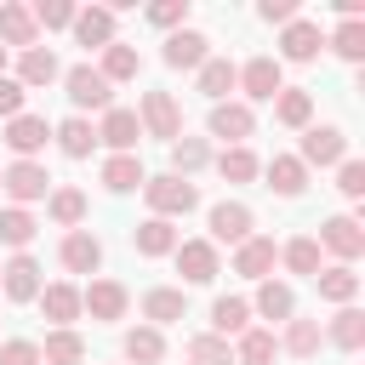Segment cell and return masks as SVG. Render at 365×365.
I'll list each match as a JSON object with an SVG mask.
<instances>
[{
    "label": "cell",
    "mask_w": 365,
    "mask_h": 365,
    "mask_svg": "<svg viewBox=\"0 0 365 365\" xmlns=\"http://www.w3.org/2000/svg\"><path fill=\"white\" fill-rule=\"evenodd\" d=\"M279 46H285V57H291V63H308V57H319V46H325V40H319V29H314V23H291Z\"/></svg>",
    "instance_id": "obj_25"
},
{
    "label": "cell",
    "mask_w": 365,
    "mask_h": 365,
    "mask_svg": "<svg viewBox=\"0 0 365 365\" xmlns=\"http://www.w3.org/2000/svg\"><path fill=\"white\" fill-rule=\"evenodd\" d=\"M0 40L6 46H34V17L23 6H0Z\"/></svg>",
    "instance_id": "obj_30"
},
{
    "label": "cell",
    "mask_w": 365,
    "mask_h": 365,
    "mask_svg": "<svg viewBox=\"0 0 365 365\" xmlns=\"http://www.w3.org/2000/svg\"><path fill=\"white\" fill-rule=\"evenodd\" d=\"M314 279H319V297H331V302H354V291H359V274H354L348 262H336V268H319Z\"/></svg>",
    "instance_id": "obj_23"
},
{
    "label": "cell",
    "mask_w": 365,
    "mask_h": 365,
    "mask_svg": "<svg viewBox=\"0 0 365 365\" xmlns=\"http://www.w3.org/2000/svg\"><path fill=\"white\" fill-rule=\"evenodd\" d=\"M262 17H268V23H291L297 6H291V0H262Z\"/></svg>",
    "instance_id": "obj_51"
},
{
    "label": "cell",
    "mask_w": 365,
    "mask_h": 365,
    "mask_svg": "<svg viewBox=\"0 0 365 365\" xmlns=\"http://www.w3.org/2000/svg\"><path fill=\"white\" fill-rule=\"evenodd\" d=\"M97 262H103V245H97L91 234H80V228H74V234L63 240V268H74V274H91Z\"/></svg>",
    "instance_id": "obj_20"
},
{
    "label": "cell",
    "mask_w": 365,
    "mask_h": 365,
    "mask_svg": "<svg viewBox=\"0 0 365 365\" xmlns=\"http://www.w3.org/2000/svg\"><path fill=\"white\" fill-rule=\"evenodd\" d=\"M57 143H63V154H68V160H86V154H91V143H97V131H91L86 120H63V125H57Z\"/></svg>",
    "instance_id": "obj_31"
},
{
    "label": "cell",
    "mask_w": 365,
    "mask_h": 365,
    "mask_svg": "<svg viewBox=\"0 0 365 365\" xmlns=\"http://www.w3.org/2000/svg\"><path fill=\"white\" fill-rule=\"evenodd\" d=\"M51 217H57L63 228H74V222L86 217V194H80V188H57V194H51Z\"/></svg>",
    "instance_id": "obj_41"
},
{
    "label": "cell",
    "mask_w": 365,
    "mask_h": 365,
    "mask_svg": "<svg viewBox=\"0 0 365 365\" xmlns=\"http://www.w3.org/2000/svg\"><path fill=\"white\" fill-rule=\"evenodd\" d=\"M336 51H342L348 63H359V57H365V23H342V29H336Z\"/></svg>",
    "instance_id": "obj_46"
},
{
    "label": "cell",
    "mask_w": 365,
    "mask_h": 365,
    "mask_svg": "<svg viewBox=\"0 0 365 365\" xmlns=\"http://www.w3.org/2000/svg\"><path fill=\"white\" fill-rule=\"evenodd\" d=\"M240 86H245V97H257V103H274L285 86H279V63L274 57H251L245 68H240Z\"/></svg>",
    "instance_id": "obj_3"
},
{
    "label": "cell",
    "mask_w": 365,
    "mask_h": 365,
    "mask_svg": "<svg viewBox=\"0 0 365 365\" xmlns=\"http://www.w3.org/2000/svg\"><path fill=\"white\" fill-rule=\"evenodd\" d=\"M188 365H234V354H228L222 336H194L188 342Z\"/></svg>",
    "instance_id": "obj_40"
},
{
    "label": "cell",
    "mask_w": 365,
    "mask_h": 365,
    "mask_svg": "<svg viewBox=\"0 0 365 365\" xmlns=\"http://www.w3.org/2000/svg\"><path fill=\"white\" fill-rule=\"evenodd\" d=\"M171 165H177L171 177H188V171H200V165H205V143H200V137H177V143H171Z\"/></svg>",
    "instance_id": "obj_37"
},
{
    "label": "cell",
    "mask_w": 365,
    "mask_h": 365,
    "mask_svg": "<svg viewBox=\"0 0 365 365\" xmlns=\"http://www.w3.org/2000/svg\"><path fill=\"white\" fill-rule=\"evenodd\" d=\"M291 285H274V279H262V291H257V314L262 319H291Z\"/></svg>",
    "instance_id": "obj_32"
},
{
    "label": "cell",
    "mask_w": 365,
    "mask_h": 365,
    "mask_svg": "<svg viewBox=\"0 0 365 365\" xmlns=\"http://www.w3.org/2000/svg\"><path fill=\"white\" fill-rule=\"evenodd\" d=\"M137 125H148L154 137H171V143H177V131H182V114H177L171 91H148V97H143V120H137Z\"/></svg>",
    "instance_id": "obj_4"
},
{
    "label": "cell",
    "mask_w": 365,
    "mask_h": 365,
    "mask_svg": "<svg viewBox=\"0 0 365 365\" xmlns=\"http://www.w3.org/2000/svg\"><path fill=\"white\" fill-rule=\"evenodd\" d=\"M160 354H165L160 331H148V325H143V331H125V359H137V365H154Z\"/></svg>",
    "instance_id": "obj_36"
},
{
    "label": "cell",
    "mask_w": 365,
    "mask_h": 365,
    "mask_svg": "<svg viewBox=\"0 0 365 365\" xmlns=\"http://www.w3.org/2000/svg\"><path fill=\"white\" fill-rule=\"evenodd\" d=\"M245 319H251V302H245V297H217V302H211V325H217V336L245 331Z\"/></svg>",
    "instance_id": "obj_27"
},
{
    "label": "cell",
    "mask_w": 365,
    "mask_h": 365,
    "mask_svg": "<svg viewBox=\"0 0 365 365\" xmlns=\"http://www.w3.org/2000/svg\"><path fill=\"white\" fill-rule=\"evenodd\" d=\"M17 108H23V86L0 74V114H6V120H17Z\"/></svg>",
    "instance_id": "obj_50"
},
{
    "label": "cell",
    "mask_w": 365,
    "mask_h": 365,
    "mask_svg": "<svg viewBox=\"0 0 365 365\" xmlns=\"http://www.w3.org/2000/svg\"><path fill=\"white\" fill-rule=\"evenodd\" d=\"M285 348H291L297 359H314V354H319V325H314V319H291Z\"/></svg>",
    "instance_id": "obj_38"
},
{
    "label": "cell",
    "mask_w": 365,
    "mask_h": 365,
    "mask_svg": "<svg viewBox=\"0 0 365 365\" xmlns=\"http://www.w3.org/2000/svg\"><path fill=\"white\" fill-rule=\"evenodd\" d=\"M319 240H325V245H331L336 257H348V262H354V257L365 251V228H359L354 217H331V222L319 228Z\"/></svg>",
    "instance_id": "obj_11"
},
{
    "label": "cell",
    "mask_w": 365,
    "mask_h": 365,
    "mask_svg": "<svg viewBox=\"0 0 365 365\" xmlns=\"http://www.w3.org/2000/svg\"><path fill=\"white\" fill-rule=\"evenodd\" d=\"M211 234H217V240H228V245H245V240H251V211H245V205H234V200L211 205Z\"/></svg>",
    "instance_id": "obj_9"
},
{
    "label": "cell",
    "mask_w": 365,
    "mask_h": 365,
    "mask_svg": "<svg viewBox=\"0 0 365 365\" xmlns=\"http://www.w3.org/2000/svg\"><path fill=\"white\" fill-rule=\"evenodd\" d=\"M234 268H240L245 279H262V274L274 268V240H257V234H251V240L240 245V257H234Z\"/></svg>",
    "instance_id": "obj_22"
},
{
    "label": "cell",
    "mask_w": 365,
    "mask_h": 365,
    "mask_svg": "<svg viewBox=\"0 0 365 365\" xmlns=\"http://www.w3.org/2000/svg\"><path fill=\"white\" fill-rule=\"evenodd\" d=\"M131 245H137L143 257H165V251H177V228H171L165 217H148V222L131 234Z\"/></svg>",
    "instance_id": "obj_18"
},
{
    "label": "cell",
    "mask_w": 365,
    "mask_h": 365,
    "mask_svg": "<svg viewBox=\"0 0 365 365\" xmlns=\"http://www.w3.org/2000/svg\"><path fill=\"white\" fill-rule=\"evenodd\" d=\"M177 268H182L188 285L217 279V245H211V240H182V245H177Z\"/></svg>",
    "instance_id": "obj_2"
},
{
    "label": "cell",
    "mask_w": 365,
    "mask_h": 365,
    "mask_svg": "<svg viewBox=\"0 0 365 365\" xmlns=\"http://www.w3.org/2000/svg\"><path fill=\"white\" fill-rule=\"evenodd\" d=\"M0 285H6L11 302H34V297H40V262H34V257H11V262L0 268Z\"/></svg>",
    "instance_id": "obj_5"
},
{
    "label": "cell",
    "mask_w": 365,
    "mask_h": 365,
    "mask_svg": "<svg viewBox=\"0 0 365 365\" xmlns=\"http://www.w3.org/2000/svg\"><path fill=\"white\" fill-rule=\"evenodd\" d=\"M103 182H108L114 194H125V188H137V182H148V177H143V165H137V154H114V160L103 165Z\"/></svg>",
    "instance_id": "obj_29"
},
{
    "label": "cell",
    "mask_w": 365,
    "mask_h": 365,
    "mask_svg": "<svg viewBox=\"0 0 365 365\" xmlns=\"http://www.w3.org/2000/svg\"><path fill=\"white\" fill-rule=\"evenodd\" d=\"M97 137H103L108 148H120V154H125V148H137L143 125H137V114H131V108H108V114H103V131H97Z\"/></svg>",
    "instance_id": "obj_13"
},
{
    "label": "cell",
    "mask_w": 365,
    "mask_h": 365,
    "mask_svg": "<svg viewBox=\"0 0 365 365\" xmlns=\"http://www.w3.org/2000/svg\"><path fill=\"white\" fill-rule=\"evenodd\" d=\"M0 188H6L11 200H40V194L51 188V177H46L34 160H17L11 171H0Z\"/></svg>",
    "instance_id": "obj_7"
},
{
    "label": "cell",
    "mask_w": 365,
    "mask_h": 365,
    "mask_svg": "<svg viewBox=\"0 0 365 365\" xmlns=\"http://www.w3.org/2000/svg\"><path fill=\"white\" fill-rule=\"evenodd\" d=\"M240 359H245V365H268V359H274V336H268V331H245V336H240Z\"/></svg>",
    "instance_id": "obj_44"
},
{
    "label": "cell",
    "mask_w": 365,
    "mask_h": 365,
    "mask_svg": "<svg viewBox=\"0 0 365 365\" xmlns=\"http://www.w3.org/2000/svg\"><path fill=\"white\" fill-rule=\"evenodd\" d=\"M211 137H222V143L240 148V137H251V108L245 103H217L211 108Z\"/></svg>",
    "instance_id": "obj_10"
},
{
    "label": "cell",
    "mask_w": 365,
    "mask_h": 365,
    "mask_svg": "<svg viewBox=\"0 0 365 365\" xmlns=\"http://www.w3.org/2000/svg\"><path fill=\"white\" fill-rule=\"evenodd\" d=\"M0 365H40V348L34 342H6L0 348Z\"/></svg>",
    "instance_id": "obj_49"
},
{
    "label": "cell",
    "mask_w": 365,
    "mask_h": 365,
    "mask_svg": "<svg viewBox=\"0 0 365 365\" xmlns=\"http://www.w3.org/2000/svg\"><path fill=\"white\" fill-rule=\"evenodd\" d=\"M80 359H86V342L74 331H51L40 348V365H80Z\"/></svg>",
    "instance_id": "obj_24"
},
{
    "label": "cell",
    "mask_w": 365,
    "mask_h": 365,
    "mask_svg": "<svg viewBox=\"0 0 365 365\" xmlns=\"http://www.w3.org/2000/svg\"><path fill=\"white\" fill-rule=\"evenodd\" d=\"M143 194H148V205H154L160 217H182V211H194V200H200L188 177H148Z\"/></svg>",
    "instance_id": "obj_1"
},
{
    "label": "cell",
    "mask_w": 365,
    "mask_h": 365,
    "mask_svg": "<svg viewBox=\"0 0 365 365\" xmlns=\"http://www.w3.org/2000/svg\"><path fill=\"white\" fill-rule=\"evenodd\" d=\"M165 63H171V68H200V63H205V34L177 29V34L165 40Z\"/></svg>",
    "instance_id": "obj_15"
},
{
    "label": "cell",
    "mask_w": 365,
    "mask_h": 365,
    "mask_svg": "<svg viewBox=\"0 0 365 365\" xmlns=\"http://www.w3.org/2000/svg\"><path fill=\"white\" fill-rule=\"evenodd\" d=\"M0 240H6V245H29V240H34V217H29L23 205L0 211Z\"/></svg>",
    "instance_id": "obj_39"
},
{
    "label": "cell",
    "mask_w": 365,
    "mask_h": 365,
    "mask_svg": "<svg viewBox=\"0 0 365 365\" xmlns=\"http://www.w3.org/2000/svg\"><path fill=\"white\" fill-rule=\"evenodd\" d=\"M68 103L74 108H108V80L97 74V68H68Z\"/></svg>",
    "instance_id": "obj_6"
},
{
    "label": "cell",
    "mask_w": 365,
    "mask_h": 365,
    "mask_svg": "<svg viewBox=\"0 0 365 365\" xmlns=\"http://www.w3.org/2000/svg\"><path fill=\"white\" fill-rule=\"evenodd\" d=\"M46 137H51V125H46V120H34V114H17V120L6 125V143H11L23 160H29L34 148H46Z\"/></svg>",
    "instance_id": "obj_16"
},
{
    "label": "cell",
    "mask_w": 365,
    "mask_h": 365,
    "mask_svg": "<svg viewBox=\"0 0 365 365\" xmlns=\"http://www.w3.org/2000/svg\"><path fill=\"white\" fill-rule=\"evenodd\" d=\"M217 171H222L228 182H251V177H257V154H251V148H222V154H217Z\"/></svg>",
    "instance_id": "obj_35"
},
{
    "label": "cell",
    "mask_w": 365,
    "mask_h": 365,
    "mask_svg": "<svg viewBox=\"0 0 365 365\" xmlns=\"http://www.w3.org/2000/svg\"><path fill=\"white\" fill-rule=\"evenodd\" d=\"M29 17H34V29H40V23H46V29H63V23H74V6H68V0H40Z\"/></svg>",
    "instance_id": "obj_45"
},
{
    "label": "cell",
    "mask_w": 365,
    "mask_h": 365,
    "mask_svg": "<svg viewBox=\"0 0 365 365\" xmlns=\"http://www.w3.org/2000/svg\"><path fill=\"white\" fill-rule=\"evenodd\" d=\"M285 262H291V274H319V240H291L285 245Z\"/></svg>",
    "instance_id": "obj_42"
},
{
    "label": "cell",
    "mask_w": 365,
    "mask_h": 365,
    "mask_svg": "<svg viewBox=\"0 0 365 365\" xmlns=\"http://www.w3.org/2000/svg\"><path fill=\"white\" fill-rule=\"evenodd\" d=\"M0 68H6V46H0Z\"/></svg>",
    "instance_id": "obj_52"
},
{
    "label": "cell",
    "mask_w": 365,
    "mask_h": 365,
    "mask_svg": "<svg viewBox=\"0 0 365 365\" xmlns=\"http://www.w3.org/2000/svg\"><path fill=\"white\" fill-rule=\"evenodd\" d=\"M342 148H348V143H342L336 125H314V131L302 137V165H336Z\"/></svg>",
    "instance_id": "obj_8"
},
{
    "label": "cell",
    "mask_w": 365,
    "mask_h": 365,
    "mask_svg": "<svg viewBox=\"0 0 365 365\" xmlns=\"http://www.w3.org/2000/svg\"><path fill=\"white\" fill-rule=\"evenodd\" d=\"M40 308H46V319L68 325V319L80 314V291H74V285H46V291H40Z\"/></svg>",
    "instance_id": "obj_26"
},
{
    "label": "cell",
    "mask_w": 365,
    "mask_h": 365,
    "mask_svg": "<svg viewBox=\"0 0 365 365\" xmlns=\"http://www.w3.org/2000/svg\"><path fill=\"white\" fill-rule=\"evenodd\" d=\"M137 68H143V57H137L131 46H120V40H114V46H103V68H97L103 80H131Z\"/></svg>",
    "instance_id": "obj_28"
},
{
    "label": "cell",
    "mask_w": 365,
    "mask_h": 365,
    "mask_svg": "<svg viewBox=\"0 0 365 365\" xmlns=\"http://www.w3.org/2000/svg\"><path fill=\"white\" fill-rule=\"evenodd\" d=\"M80 308H91V319H120V314H125V285L91 279V291L80 297Z\"/></svg>",
    "instance_id": "obj_12"
},
{
    "label": "cell",
    "mask_w": 365,
    "mask_h": 365,
    "mask_svg": "<svg viewBox=\"0 0 365 365\" xmlns=\"http://www.w3.org/2000/svg\"><path fill=\"white\" fill-rule=\"evenodd\" d=\"M74 34H80V46H114V11L108 6L74 11Z\"/></svg>",
    "instance_id": "obj_14"
},
{
    "label": "cell",
    "mask_w": 365,
    "mask_h": 365,
    "mask_svg": "<svg viewBox=\"0 0 365 365\" xmlns=\"http://www.w3.org/2000/svg\"><path fill=\"white\" fill-rule=\"evenodd\" d=\"M302 182H308V165H302V160H291V154H274V160H268V188H274V194L291 200V194H302Z\"/></svg>",
    "instance_id": "obj_17"
},
{
    "label": "cell",
    "mask_w": 365,
    "mask_h": 365,
    "mask_svg": "<svg viewBox=\"0 0 365 365\" xmlns=\"http://www.w3.org/2000/svg\"><path fill=\"white\" fill-rule=\"evenodd\" d=\"M188 17V0H160V6H148V23H160V29H177Z\"/></svg>",
    "instance_id": "obj_47"
},
{
    "label": "cell",
    "mask_w": 365,
    "mask_h": 365,
    "mask_svg": "<svg viewBox=\"0 0 365 365\" xmlns=\"http://www.w3.org/2000/svg\"><path fill=\"white\" fill-rule=\"evenodd\" d=\"M57 80V57L51 51H40V46H29L23 51V63H17V86L29 91V86H51Z\"/></svg>",
    "instance_id": "obj_19"
},
{
    "label": "cell",
    "mask_w": 365,
    "mask_h": 365,
    "mask_svg": "<svg viewBox=\"0 0 365 365\" xmlns=\"http://www.w3.org/2000/svg\"><path fill=\"white\" fill-rule=\"evenodd\" d=\"M331 342H336V348H348V354H354V348H359V342H365V314H359V308H342V314H336V319H331Z\"/></svg>",
    "instance_id": "obj_34"
},
{
    "label": "cell",
    "mask_w": 365,
    "mask_h": 365,
    "mask_svg": "<svg viewBox=\"0 0 365 365\" xmlns=\"http://www.w3.org/2000/svg\"><path fill=\"white\" fill-rule=\"evenodd\" d=\"M143 314H148L154 325L182 319V291H165V285H160V291H148V297H143Z\"/></svg>",
    "instance_id": "obj_33"
},
{
    "label": "cell",
    "mask_w": 365,
    "mask_h": 365,
    "mask_svg": "<svg viewBox=\"0 0 365 365\" xmlns=\"http://www.w3.org/2000/svg\"><path fill=\"white\" fill-rule=\"evenodd\" d=\"M240 86V68L228 63V57H205L200 63V91L205 97H222V91H234Z\"/></svg>",
    "instance_id": "obj_21"
},
{
    "label": "cell",
    "mask_w": 365,
    "mask_h": 365,
    "mask_svg": "<svg viewBox=\"0 0 365 365\" xmlns=\"http://www.w3.org/2000/svg\"><path fill=\"white\" fill-rule=\"evenodd\" d=\"M285 125H308V114H314V97L308 91H279V108H274Z\"/></svg>",
    "instance_id": "obj_43"
},
{
    "label": "cell",
    "mask_w": 365,
    "mask_h": 365,
    "mask_svg": "<svg viewBox=\"0 0 365 365\" xmlns=\"http://www.w3.org/2000/svg\"><path fill=\"white\" fill-rule=\"evenodd\" d=\"M336 188H342L348 200H359V194H365V165H359V160H342V177H336Z\"/></svg>",
    "instance_id": "obj_48"
}]
</instances>
